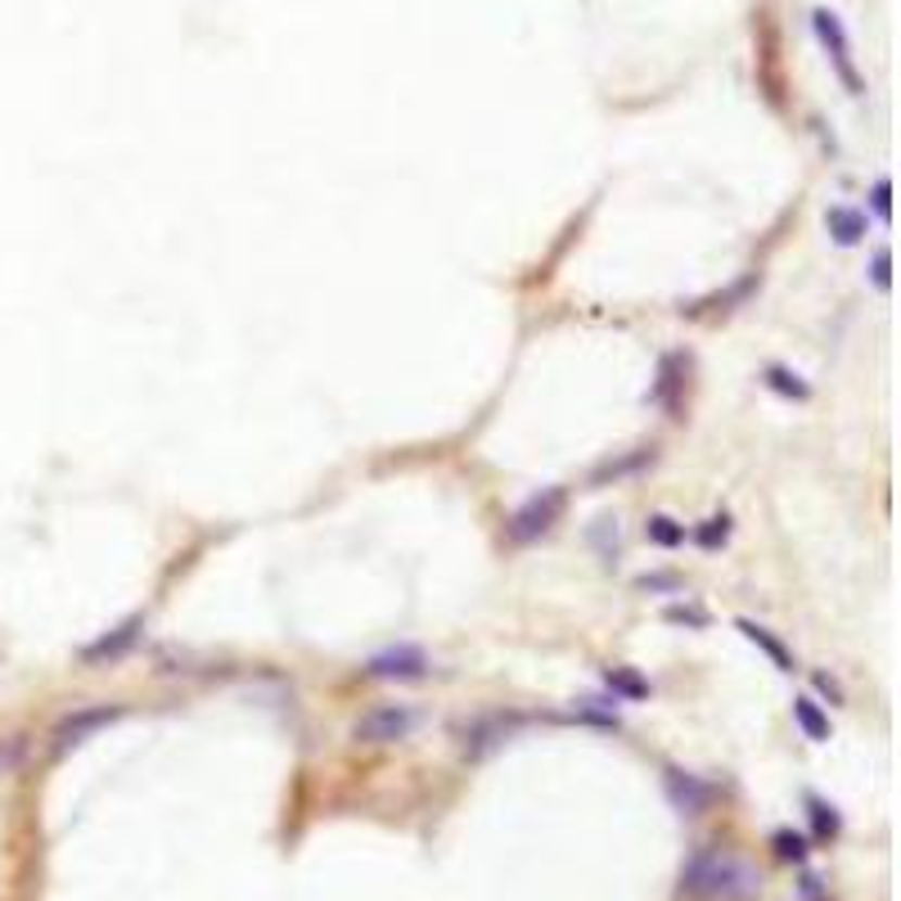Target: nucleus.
<instances>
[{
    "instance_id": "nucleus-1",
    "label": "nucleus",
    "mask_w": 901,
    "mask_h": 901,
    "mask_svg": "<svg viewBox=\"0 0 901 901\" xmlns=\"http://www.w3.org/2000/svg\"><path fill=\"white\" fill-rule=\"evenodd\" d=\"M758 892V875L748 870L744 861L716 852V848H703L695 852L685 865H681V897H695V901H744Z\"/></svg>"
},
{
    "instance_id": "nucleus-2",
    "label": "nucleus",
    "mask_w": 901,
    "mask_h": 901,
    "mask_svg": "<svg viewBox=\"0 0 901 901\" xmlns=\"http://www.w3.org/2000/svg\"><path fill=\"white\" fill-rule=\"evenodd\" d=\"M563 500L568 492L563 487H541L536 496H528L519 509H515V519H509V541L515 546H528V541H541L563 515Z\"/></svg>"
},
{
    "instance_id": "nucleus-3",
    "label": "nucleus",
    "mask_w": 901,
    "mask_h": 901,
    "mask_svg": "<svg viewBox=\"0 0 901 901\" xmlns=\"http://www.w3.org/2000/svg\"><path fill=\"white\" fill-rule=\"evenodd\" d=\"M419 726V712L406 708V703H383V708H370L366 716L352 726V739L356 744H397V739H410V731Z\"/></svg>"
},
{
    "instance_id": "nucleus-4",
    "label": "nucleus",
    "mask_w": 901,
    "mask_h": 901,
    "mask_svg": "<svg viewBox=\"0 0 901 901\" xmlns=\"http://www.w3.org/2000/svg\"><path fill=\"white\" fill-rule=\"evenodd\" d=\"M429 672H433V663H429V653L419 649V645L379 649L370 663H366V676H375V681H397V685H406V681H424Z\"/></svg>"
},
{
    "instance_id": "nucleus-5",
    "label": "nucleus",
    "mask_w": 901,
    "mask_h": 901,
    "mask_svg": "<svg viewBox=\"0 0 901 901\" xmlns=\"http://www.w3.org/2000/svg\"><path fill=\"white\" fill-rule=\"evenodd\" d=\"M663 789H668V802L681 811V816H703V811L712 807V785L699 775H689V771H668L663 775Z\"/></svg>"
},
{
    "instance_id": "nucleus-6",
    "label": "nucleus",
    "mask_w": 901,
    "mask_h": 901,
    "mask_svg": "<svg viewBox=\"0 0 901 901\" xmlns=\"http://www.w3.org/2000/svg\"><path fill=\"white\" fill-rule=\"evenodd\" d=\"M117 716H123V708H117V703H100V708H81V712H73L64 726L54 731V753H68V748H77L90 731L109 726V721H117Z\"/></svg>"
},
{
    "instance_id": "nucleus-7",
    "label": "nucleus",
    "mask_w": 901,
    "mask_h": 901,
    "mask_svg": "<svg viewBox=\"0 0 901 901\" xmlns=\"http://www.w3.org/2000/svg\"><path fill=\"white\" fill-rule=\"evenodd\" d=\"M140 631H144V618L136 613V618H127L123 626H113V631H104V636L96 640V645H86L81 649V663H90V668H100V663H113V658H123L136 640H140Z\"/></svg>"
},
{
    "instance_id": "nucleus-8",
    "label": "nucleus",
    "mask_w": 901,
    "mask_h": 901,
    "mask_svg": "<svg viewBox=\"0 0 901 901\" xmlns=\"http://www.w3.org/2000/svg\"><path fill=\"white\" fill-rule=\"evenodd\" d=\"M811 23H816V37L825 41V50H829V59L838 64V73H843V81L856 90L861 81H856V68H852V46H848V33H843V23H838V14L816 10V14H811Z\"/></svg>"
},
{
    "instance_id": "nucleus-9",
    "label": "nucleus",
    "mask_w": 901,
    "mask_h": 901,
    "mask_svg": "<svg viewBox=\"0 0 901 901\" xmlns=\"http://www.w3.org/2000/svg\"><path fill=\"white\" fill-rule=\"evenodd\" d=\"M685 370H689V356H681V352H672V356H663L658 360V383H653V402L663 406V410H681V393H685Z\"/></svg>"
},
{
    "instance_id": "nucleus-10",
    "label": "nucleus",
    "mask_w": 901,
    "mask_h": 901,
    "mask_svg": "<svg viewBox=\"0 0 901 901\" xmlns=\"http://www.w3.org/2000/svg\"><path fill=\"white\" fill-rule=\"evenodd\" d=\"M825 230H829V239H834V244H843V249H852V244H861V239H865L870 221H865V213H861V207H848V203H834V207H829V213H825Z\"/></svg>"
},
{
    "instance_id": "nucleus-11",
    "label": "nucleus",
    "mask_w": 901,
    "mask_h": 901,
    "mask_svg": "<svg viewBox=\"0 0 901 901\" xmlns=\"http://www.w3.org/2000/svg\"><path fill=\"white\" fill-rule=\"evenodd\" d=\"M505 735H509V721H505V716H483V721H473V726H465V753H469V758H483L487 748H496Z\"/></svg>"
},
{
    "instance_id": "nucleus-12",
    "label": "nucleus",
    "mask_w": 901,
    "mask_h": 901,
    "mask_svg": "<svg viewBox=\"0 0 901 901\" xmlns=\"http://www.w3.org/2000/svg\"><path fill=\"white\" fill-rule=\"evenodd\" d=\"M605 685H609L613 703H640V699H649V689H653L640 672H631V668H605Z\"/></svg>"
},
{
    "instance_id": "nucleus-13",
    "label": "nucleus",
    "mask_w": 901,
    "mask_h": 901,
    "mask_svg": "<svg viewBox=\"0 0 901 901\" xmlns=\"http://www.w3.org/2000/svg\"><path fill=\"white\" fill-rule=\"evenodd\" d=\"M735 626L744 631V640H753V645H758V649H762V653L771 658V663L779 668V672H794V653H789L785 645H779V640L771 636V631H766L762 622H753V618H739Z\"/></svg>"
},
{
    "instance_id": "nucleus-14",
    "label": "nucleus",
    "mask_w": 901,
    "mask_h": 901,
    "mask_svg": "<svg viewBox=\"0 0 901 901\" xmlns=\"http://www.w3.org/2000/svg\"><path fill=\"white\" fill-rule=\"evenodd\" d=\"M762 383L771 388L775 397H785V402H807L811 397V383L798 370H789V366H766L762 370Z\"/></svg>"
},
{
    "instance_id": "nucleus-15",
    "label": "nucleus",
    "mask_w": 901,
    "mask_h": 901,
    "mask_svg": "<svg viewBox=\"0 0 901 901\" xmlns=\"http://www.w3.org/2000/svg\"><path fill=\"white\" fill-rule=\"evenodd\" d=\"M794 721L807 731V739H816V744L829 739V716L821 712V703L811 699V695H798V699H794Z\"/></svg>"
},
{
    "instance_id": "nucleus-16",
    "label": "nucleus",
    "mask_w": 901,
    "mask_h": 901,
    "mask_svg": "<svg viewBox=\"0 0 901 901\" xmlns=\"http://www.w3.org/2000/svg\"><path fill=\"white\" fill-rule=\"evenodd\" d=\"M645 536L653 541V546H663V550H676V546H685V523H676L672 515H649V523H645Z\"/></svg>"
},
{
    "instance_id": "nucleus-17",
    "label": "nucleus",
    "mask_w": 901,
    "mask_h": 901,
    "mask_svg": "<svg viewBox=\"0 0 901 901\" xmlns=\"http://www.w3.org/2000/svg\"><path fill=\"white\" fill-rule=\"evenodd\" d=\"M695 541H699L703 550L726 546V541H731V515H712V519H703V523L695 528Z\"/></svg>"
},
{
    "instance_id": "nucleus-18",
    "label": "nucleus",
    "mask_w": 901,
    "mask_h": 901,
    "mask_svg": "<svg viewBox=\"0 0 901 901\" xmlns=\"http://www.w3.org/2000/svg\"><path fill=\"white\" fill-rule=\"evenodd\" d=\"M807 811H811V829H816L821 843L838 834V811H834L825 798H807Z\"/></svg>"
},
{
    "instance_id": "nucleus-19",
    "label": "nucleus",
    "mask_w": 901,
    "mask_h": 901,
    "mask_svg": "<svg viewBox=\"0 0 901 901\" xmlns=\"http://www.w3.org/2000/svg\"><path fill=\"white\" fill-rule=\"evenodd\" d=\"M753 289H758V276H744V280H739L735 289H726V293H716V297H703V303H699V307H716V312H731V303H744V297H748V293H753ZM699 307H695V312H699Z\"/></svg>"
},
{
    "instance_id": "nucleus-20",
    "label": "nucleus",
    "mask_w": 901,
    "mask_h": 901,
    "mask_svg": "<svg viewBox=\"0 0 901 901\" xmlns=\"http://www.w3.org/2000/svg\"><path fill=\"white\" fill-rule=\"evenodd\" d=\"M775 856L779 861H807V838L794 834V829H779L775 834Z\"/></svg>"
},
{
    "instance_id": "nucleus-21",
    "label": "nucleus",
    "mask_w": 901,
    "mask_h": 901,
    "mask_svg": "<svg viewBox=\"0 0 901 901\" xmlns=\"http://www.w3.org/2000/svg\"><path fill=\"white\" fill-rule=\"evenodd\" d=\"M870 280H875L879 293L892 289V253L888 249H875V257H870Z\"/></svg>"
},
{
    "instance_id": "nucleus-22",
    "label": "nucleus",
    "mask_w": 901,
    "mask_h": 901,
    "mask_svg": "<svg viewBox=\"0 0 901 901\" xmlns=\"http://www.w3.org/2000/svg\"><path fill=\"white\" fill-rule=\"evenodd\" d=\"M663 618H668L672 626H708V613H703L699 605H668Z\"/></svg>"
},
{
    "instance_id": "nucleus-23",
    "label": "nucleus",
    "mask_w": 901,
    "mask_h": 901,
    "mask_svg": "<svg viewBox=\"0 0 901 901\" xmlns=\"http://www.w3.org/2000/svg\"><path fill=\"white\" fill-rule=\"evenodd\" d=\"M870 203H875L879 221H888V217H892V186H888V180H875V190H870Z\"/></svg>"
},
{
    "instance_id": "nucleus-24",
    "label": "nucleus",
    "mask_w": 901,
    "mask_h": 901,
    "mask_svg": "<svg viewBox=\"0 0 901 901\" xmlns=\"http://www.w3.org/2000/svg\"><path fill=\"white\" fill-rule=\"evenodd\" d=\"M811 685H816V689H821V695H825L829 703H843V685H838L829 672H811Z\"/></svg>"
},
{
    "instance_id": "nucleus-25",
    "label": "nucleus",
    "mask_w": 901,
    "mask_h": 901,
    "mask_svg": "<svg viewBox=\"0 0 901 901\" xmlns=\"http://www.w3.org/2000/svg\"><path fill=\"white\" fill-rule=\"evenodd\" d=\"M681 582L668 578V573H653V578H640V591H676Z\"/></svg>"
},
{
    "instance_id": "nucleus-26",
    "label": "nucleus",
    "mask_w": 901,
    "mask_h": 901,
    "mask_svg": "<svg viewBox=\"0 0 901 901\" xmlns=\"http://www.w3.org/2000/svg\"><path fill=\"white\" fill-rule=\"evenodd\" d=\"M816 884H821L816 875H807V879H802V897H807V901H825V892H821Z\"/></svg>"
}]
</instances>
